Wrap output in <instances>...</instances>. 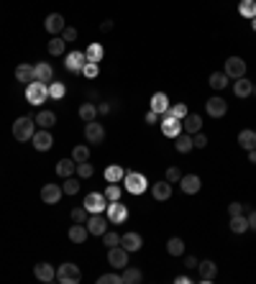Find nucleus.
<instances>
[{
	"label": "nucleus",
	"mask_w": 256,
	"mask_h": 284,
	"mask_svg": "<svg viewBox=\"0 0 256 284\" xmlns=\"http://www.w3.org/2000/svg\"><path fill=\"white\" fill-rule=\"evenodd\" d=\"M33 133H36V120L33 118H28V115L16 118V123H13V138L16 141L26 144V141L33 138Z\"/></svg>",
	"instance_id": "obj_1"
},
{
	"label": "nucleus",
	"mask_w": 256,
	"mask_h": 284,
	"mask_svg": "<svg viewBox=\"0 0 256 284\" xmlns=\"http://www.w3.org/2000/svg\"><path fill=\"white\" fill-rule=\"evenodd\" d=\"M146 187H149V182H146V177H144L141 172H125V177H123V190H128L131 195H144Z\"/></svg>",
	"instance_id": "obj_2"
},
{
	"label": "nucleus",
	"mask_w": 256,
	"mask_h": 284,
	"mask_svg": "<svg viewBox=\"0 0 256 284\" xmlns=\"http://www.w3.org/2000/svg\"><path fill=\"white\" fill-rule=\"evenodd\" d=\"M57 281H59V284H79V281H82V271H79V266H77V264H72V261L62 264V266L57 269Z\"/></svg>",
	"instance_id": "obj_3"
},
{
	"label": "nucleus",
	"mask_w": 256,
	"mask_h": 284,
	"mask_svg": "<svg viewBox=\"0 0 256 284\" xmlns=\"http://www.w3.org/2000/svg\"><path fill=\"white\" fill-rule=\"evenodd\" d=\"M47 98H49V85H44V82H33L31 85H26V100L31 103V105H41V103H47Z\"/></svg>",
	"instance_id": "obj_4"
},
{
	"label": "nucleus",
	"mask_w": 256,
	"mask_h": 284,
	"mask_svg": "<svg viewBox=\"0 0 256 284\" xmlns=\"http://www.w3.org/2000/svg\"><path fill=\"white\" fill-rule=\"evenodd\" d=\"M84 210H88L90 215L93 213H105L108 210V197H105V192H90L88 197H84Z\"/></svg>",
	"instance_id": "obj_5"
},
{
	"label": "nucleus",
	"mask_w": 256,
	"mask_h": 284,
	"mask_svg": "<svg viewBox=\"0 0 256 284\" xmlns=\"http://www.w3.org/2000/svg\"><path fill=\"white\" fill-rule=\"evenodd\" d=\"M159 126H161V133H164L166 138H177V136L182 133V120H180V118H175V115H169V113H164V115H161Z\"/></svg>",
	"instance_id": "obj_6"
},
{
	"label": "nucleus",
	"mask_w": 256,
	"mask_h": 284,
	"mask_svg": "<svg viewBox=\"0 0 256 284\" xmlns=\"http://www.w3.org/2000/svg\"><path fill=\"white\" fill-rule=\"evenodd\" d=\"M125 220H128V208L120 205V200L110 202V205H108V223L120 225V223H125Z\"/></svg>",
	"instance_id": "obj_7"
},
{
	"label": "nucleus",
	"mask_w": 256,
	"mask_h": 284,
	"mask_svg": "<svg viewBox=\"0 0 256 284\" xmlns=\"http://www.w3.org/2000/svg\"><path fill=\"white\" fill-rule=\"evenodd\" d=\"M84 62H88L84 52L74 49V52H69V54H67V59H64V67H67L72 74H82V67H84Z\"/></svg>",
	"instance_id": "obj_8"
},
{
	"label": "nucleus",
	"mask_w": 256,
	"mask_h": 284,
	"mask_svg": "<svg viewBox=\"0 0 256 284\" xmlns=\"http://www.w3.org/2000/svg\"><path fill=\"white\" fill-rule=\"evenodd\" d=\"M108 261H110V266H115V269H125L128 266V251L120 246H110L108 249Z\"/></svg>",
	"instance_id": "obj_9"
},
{
	"label": "nucleus",
	"mask_w": 256,
	"mask_h": 284,
	"mask_svg": "<svg viewBox=\"0 0 256 284\" xmlns=\"http://www.w3.org/2000/svg\"><path fill=\"white\" fill-rule=\"evenodd\" d=\"M223 72H226L228 77H233V79H238V77H246V62H243L241 57H228V59H226V67H223Z\"/></svg>",
	"instance_id": "obj_10"
},
{
	"label": "nucleus",
	"mask_w": 256,
	"mask_h": 284,
	"mask_svg": "<svg viewBox=\"0 0 256 284\" xmlns=\"http://www.w3.org/2000/svg\"><path fill=\"white\" fill-rule=\"evenodd\" d=\"M31 144H33V149H36V151H49V149L54 146V138H52L49 128H38V131L33 133Z\"/></svg>",
	"instance_id": "obj_11"
},
{
	"label": "nucleus",
	"mask_w": 256,
	"mask_h": 284,
	"mask_svg": "<svg viewBox=\"0 0 256 284\" xmlns=\"http://www.w3.org/2000/svg\"><path fill=\"white\" fill-rule=\"evenodd\" d=\"M205 110H207V115L210 118H223L226 113H228V103L223 100V98H210L207 103H205Z\"/></svg>",
	"instance_id": "obj_12"
},
{
	"label": "nucleus",
	"mask_w": 256,
	"mask_h": 284,
	"mask_svg": "<svg viewBox=\"0 0 256 284\" xmlns=\"http://www.w3.org/2000/svg\"><path fill=\"white\" fill-rule=\"evenodd\" d=\"M84 138H88V144H103L105 128L100 123H95V120H90V123H84Z\"/></svg>",
	"instance_id": "obj_13"
},
{
	"label": "nucleus",
	"mask_w": 256,
	"mask_h": 284,
	"mask_svg": "<svg viewBox=\"0 0 256 284\" xmlns=\"http://www.w3.org/2000/svg\"><path fill=\"white\" fill-rule=\"evenodd\" d=\"M84 225H88V233H90V235H103V233L108 230V220L103 218V213H93Z\"/></svg>",
	"instance_id": "obj_14"
},
{
	"label": "nucleus",
	"mask_w": 256,
	"mask_h": 284,
	"mask_svg": "<svg viewBox=\"0 0 256 284\" xmlns=\"http://www.w3.org/2000/svg\"><path fill=\"white\" fill-rule=\"evenodd\" d=\"M44 28H47V33L57 36V33H62V31L67 28V21H64L62 13H49L47 21H44Z\"/></svg>",
	"instance_id": "obj_15"
},
{
	"label": "nucleus",
	"mask_w": 256,
	"mask_h": 284,
	"mask_svg": "<svg viewBox=\"0 0 256 284\" xmlns=\"http://www.w3.org/2000/svg\"><path fill=\"white\" fill-rule=\"evenodd\" d=\"M62 195H64V190L59 187V184H44V187H41V200H44L47 202V205H57V202L62 200Z\"/></svg>",
	"instance_id": "obj_16"
},
{
	"label": "nucleus",
	"mask_w": 256,
	"mask_h": 284,
	"mask_svg": "<svg viewBox=\"0 0 256 284\" xmlns=\"http://www.w3.org/2000/svg\"><path fill=\"white\" fill-rule=\"evenodd\" d=\"M200 187H202V179H200L197 174H182V179H180V190H182L185 195H197V192H200Z\"/></svg>",
	"instance_id": "obj_17"
},
{
	"label": "nucleus",
	"mask_w": 256,
	"mask_h": 284,
	"mask_svg": "<svg viewBox=\"0 0 256 284\" xmlns=\"http://www.w3.org/2000/svg\"><path fill=\"white\" fill-rule=\"evenodd\" d=\"M200 128H202V115H197V113H187V115L182 118V131H185V133L195 136V133H200Z\"/></svg>",
	"instance_id": "obj_18"
},
{
	"label": "nucleus",
	"mask_w": 256,
	"mask_h": 284,
	"mask_svg": "<svg viewBox=\"0 0 256 284\" xmlns=\"http://www.w3.org/2000/svg\"><path fill=\"white\" fill-rule=\"evenodd\" d=\"M197 271H200V281H202V284L216 281V276H218L216 261H200V264H197Z\"/></svg>",
	"instance_id": "obj_19"
},
{
	"label": "nucleus",
	"mask_w": 256,
	"mask_h": 284,
	"mask_svg": "<svg viewBox=\"0 0 256 284\" xmlns=\"http://www.w3.org/2000/svg\"><path fill=\"white\" fill-rule=\"evenodd\" d=\"M33 274H36V279H38V281H47V284L57 279V269H54L52 264H47V261L36 264V266H33Z\"/></svg>",
	"instance_id": "obj_20"
},
{
	"label": "nucleus",
	"mask_w": 256,
	"mask_h": 284,
	"mask_svg": "<svg viewBox=\"0 0 256 284\" xmlns=\"http://www.w3.org/2000/svg\"><path fill=\"white\" fill-rule=\"evenodd\" d=\"M33 77H36V82H44V85H49V82H52V77H54L52 64H47V62H38V64H33Z\"/></svg>",
	"instance_id": "obj_21"
},
{
	"label": "nucleus",
	"mask_w": 256,
	"mask_h": 284,
	"mask_svg": "<svg viewBox=\"0 0 256 284\" xmlns=\"http://www.w3.org/2000/svg\"><path fill=\"white\" fill-rule=\"evenodd\" d=\"M141 243H144V241H141V235H139V233H123V235H120V246H123L128 254L139 251V249H141Z\"/></svg>",
	"instance_id": "obj_22"
},
{
	"label": "nucleus",
	"mask_w": 256,
	"mask_h": 284,
	"mask_svg": "<svg viewBox=\"0 0 256 284\" xmlns=\"http://www.w3.org/2000/svg\"><path fill=\"white\" fill-rule=\"evenodd\" d=\"M151 195H154V200L164 202V200H169V197H172V184H169L166 179H161V182L151 184Z\"/></svg>",
	"instance_id": "obj_23"
},
{
	"label": "nucleus",
	"mask_w": 256,
	"mask_h": 284,
	"mask_svg": "<svg viewBox=\"0 0 256 284\" xmlns=\"http://www.w3.org/2000/svg\"><path fill=\"white\" fill-rule=\"evenodd\" d=\"M33 120H36L38 128H54V126H57V115H54L52 110H38Z\"/></svg>",
	"instance_id": "obj_24"
},
{
	"label": "nucleus",
	"mask_w": 256,
	"mask_h": 284,
	"mask_svg": "<svg viewBox=\"0 0 256 284\" xmlns=\"http://www.w3.org/2000/svg\"><path fill=\"white\" fill-rule=\"evenodd\" d=\"M74 172H77V161H74V159H62V161H57V174H59L62 179L72 177Z\"/></svg>",
	"instance_id": "obj_25"
},
{
	"label": "nucleus",
	"mask_w": 256,
	"mask_h": 284,
	"mask_svg": "<svg viewBox=\"0 0 256 284\" xmlns=\"http://www.w3.org/2000/svg\"><path fill=\"white\" fill-rule=\"evenodd\" d=\"M228 82H231V77H228L226 72H212L210 79H207V85H210L212 90H226Z\"/></svg>",
	"instance_id": "obj_26"
},
{
	"label": "nucleus",
	"mask_w": 256,
	"mask_h": 284,
	"mask_svg": "<svg viewBox=\"0 0 256 284\" xmlns=\"http://www.w3.org/2000/svg\"><path fill=\"white\" fill-rule=\"evenodd\" d=\"M88 225H84V223H74L72 228H69V241L72 243H84V241H88Z\"/></svg>",
	"instance_id": "obj_27"
},
{
	"label": "nucleus",
	"mask_w": 256,
	"mask_h": 284,
	"mask_svg": "<svg viewBox=\"0 0 256 284\" xmlns=\"http://www.w3.org/2000/svg\"><path fill=\"white\" fill-rule=\"evenodd\" d=\"M151 110L159 113V115L169 113V98H166L164 92H154V98H151Z\"/></svg>",
	"instance_id": "obj_28"
},
{
	"label": "nucleus",
	"mask_w": 256,
	"mask_h": 284,
	"mask_svg": "<svg viewBox=\"0 0 256 284\" xmlns=\"http://www.w3.org/2000/svg\"><path fill=\"white\" fill-rule=\"evenodd\" d=\"M16 79H18V82H23V85H31L33 82V67L31 64H18L16 67Z\"/></svg>",
	"instance_id": "obj_29"
},
{
	"label": "nucleus",
	"mask_w": 256,
	"mask_h": 284,
	"mask_svg": "<svg viewBox=\"0 0 256 284\" xmlns=\"http://www.w3.org/2000/svg\"><path fill=\"white\" fill-rule=\"evenodd\" d=\"M251 90H253V82H251V79H246V77H238V82H233L236 98H248Z\"/></svg>",
	"instance_id": "obj_30"
},
{
	"label": "nucleus",
	"mask_w": 256,
	"mask_h": 284,
	"mask_svg": "<svg viewBox=\"0 0 256 284\" xmlns=\"http://www.w3.org/2000/svg\"><path fill=\"white\" fill-rule=\"evenodd\" d=\"M120 279H123V284H139V281L144 279V274H141V269H136V266H125L123 274H120Z\"/></svg>",
	"instance_id": "obj_31"
},
{
	"label": "nucleus",
	"mask_w": 256,
	"mask_h": 284,
	"mask_svg": "<svg viewBox=\"0 0 256 284\" xmlns=\"http://www.w3.org/2000/svg\"><path fill=\"white\" fill-rule=\"evenodd\" d=\"M175 149H177L180 154H187V151H192V149H195V144H192V136H190V133H180V136L175 138Z\"/></svg>",
	"instance_id": "obj_32"
},
{
	"label": "nucleus",
	"mask_w": 256,
	"mask_h": 284,
	"mask_svg": "<svg viewBox=\"0 0 256 284\" xmlns=\"http://www.w3.org/2000/svg\"><path fill=\"white\" fill-rule=\"evenodd\" d=\"M123 177H125V169L120 164L105 167V182H123Z\"/></svg>",
	"instance_id": "obj_33"
},
{
	"label": "nucleus",
	"mask_w": 256,
	"mask_h": 284,
	"mask_svg": "<svg viewBox=\"0 0 256 284\" xmlns=\"http://www.w3.org/2000/svg\"><path fill=\"white\" fill-rule=\"evenodd\" d=\"M47 49H49L52 57H62V54L67 52V41H64V38H59V36H54L52 41L47 44Z\"/></svg>",
	"instance_id": "obj_34"
},
{
	"label": "nucleus",
	"mask_w": 256,
	"mask_h": 284,
	"mask_svg": "<svg viewBox=\"0 0 256 284\" xmlns=\"http://www.w3.org/2000/svg\"><path fill=\"white\" fill-rule=\"evenodd\" d=\"M246 230H248V218H246V215H233V218H231V233L241 235V233H246Z\"/></svg>",
	"instance_id": "obj_35"
},
{
	"label": "nucleus",
	"mask_w": 256,
	"mask_h": 284,
	"mask_svg": "<svg viewBox=\"0 0 256 284\" xmlns=\"http://www.w3.org/2000/svg\"><path fill=\"white\" fill-rule=\"evenodd\" d=\"M166 251H169V256H182L185 254V241L182 238H169L166 241Z\"/></svg>",
	"instance_id": "obj_36"
},
{
	"label": "nucleus",
	"mask_w": 256,
	"mask_h": 284,
	"mask_svg": "<svg viewBox=\"0 0 256 284\" xmlns=\"http://www.w3.org/2000/svg\"><path fill=\"white\" fill-rule=\"evenodd\" d=\"M95 115H98V105H93V103H82L79 105V118L84 120V123L95 120Z\"/></svg>",
	"instance_id": "obj_37"
},
{
	"label": "nucleus",
	"mask_w": 256,
	"mask_h": 284,
	"mask_svg": "<svg viewBox=\"0 0 256 284\" xmlns=\"http://www.w3.org/2000/svg\"><path fill=\"white\" fill-rule=\"evenodd\" d=\"M238 144H241L246 151L256 149V131H241V133H238Z\"/></svg>",
	"instance_id": "obj_38"
},
{
	"label": "nucleus",
	"mask_w": 256,
	"mask_h": 284,
	"mask_svg": "<svg viewBox=\"0 0 256 284\" xmlns=\"http://www.w3.org/2000/svg\"><path fill=\"white\" fill-rule=\"evenodd\" d=\"M72 159L77 161V164H82V161H90V146L88 144H79L72 149Z\"/></svg>",
	"instance_id": "obj_39"
},
{
	"label": "nucleus",
	"mask_w": 256,
	"mask_h": 284,
	"mask_svg": "<svg viewBox=\"0 0 256 284\" xmlns=\"http://www.w3.org/2000/svg\"><path fill=\"white\" fill-rule=\"evenodd\" d=\"M84 57H88V62H103V57H105V49L100 46V44H90L88 46V52H84Z\"/></svg>",
	"instance_id": "obj_40"
},
{
	"label": "nucleus",
	"mask_w": 256,
	"mask_h": 284,
	"mask_svg": "<svg viewBox=\"0 0 256 284\" xmlns=\"http://www.w3.org/2000/svg\"><path fill=\"white\" fill-rule=\"evenodd\" d=\"M238 13L243 18H256V0H241V6H238Z\"/></svg>",
	"instance_id": "obj_41"
},
{
	"label": "nucleus",
	"mask_w": 256,
	"mask_h": 284,
	"mask_svg": "<svg viewBox=\"0 0 256 284\" xmlns=\"http://www.w3.org/2000/svg\"><path fill=\"white\" fill-rule=\"evenodd\" d=\"M120 195H123V187H120V182H108L105 197H108L110 202H115V200H120Z\"/></svg>",
	"instance_id": "obj_42"
},
{
	"label": "nucleus",
	"mask_w": 256,
	"mask_h": 284,
	"mask_svg": "<svg viewBox=\"0 0 256 284\" xmlns=\"http://www.w3.org/2000/svg\"><path fill=\"white\" fill-rule=\"evenodd\" d=\"M82 74L88 77V79H95V77L100 74V64H98V62H84V67H82Z\"/></svg>",
	"instance_id": "obj_43"
},
{
	"label": "nucleus",
	"mask_w": 256,
	"mask_h": 284,
	"mask_svg": "<svg viewBox=\"0 0 256 284\" xmlns=\"http://www.w3.org/2000/svg\"><path fill=\"white\" fill-rule=\"evenodd\" d=\"M62 190H64V195H77V192H79V179L67 177V179H64V184H62Z\"/></svg>",
	"instance_id": "obj_44"
},
{
	"label": "nucleus",
	"mask_w": 256,
	"mask_h": 284,
	"mask_svg": "<svg viewBox=\"0 0 256 284\" xmlns=\"http://www.w3.org/2000/svg\"><path fill=\"white\" fill-rule=\"evenodd\" d=\"M77 174H79L82 179H90V177L95 174V169H93L90 161H82V164H77Z\"/></svg>",
	"instance_id": "obj_45"
},
{
	"label": "nucleus",
	"mask_w": 256,
	"mask_h": 284,
	"mask_svg": "<svg viewBox=\"0 0 256 284\" xmlns=\"http://www.w3.org/2000/svg\"><path fill=\"white\" fill-rule=\"evenodd\" d=\"M187 113H190V110H187V105H185V103H175V105H169V115H175V118H180V120H182Z\"/></svg>",
	"instance_id": "obj_46"
},
{
	"label": "nucleus",
	"mask_w": 256,
	"mask_h": 284,
	"mask_svg": "<svg viewBox=\"0 0 256 284\" xmlns=\"http://www.w3.org/2000/svg\"><path fill=\"white\" fill-rule=\"evenodd\" d=\"M88 218H90V213L84 210V205H79V208L72 210V220H74V223H88Z\"/></svg>",
	"instance_id": "obj_47"
},
{
	"label": "nucleus",
	"mask_w": 256,
	"mask_h": 284,
	"mask_svg": "<svg viewBox=\"0 0 256 284\" xmlns=\"http://www.w3.org/2000/svg\"><path fill=\"white\" fill-rule=\"evenodd\" d=\"M103 243H105L108 249H110V246H118V243H120V235L113 233V230H105V233H103Z\"/></svg>",
	"instance_id": "obj_48"
},
{
	"label": "nucleus",
	"mask_w": 256,
	"mask_h": 284,
	"mask_svg": "<svg viewBox=\"0 0 256 284\" xmlns=\"http://www.w3.org/2000/svg\"><path fill=\"white\" fill-rule=\"evenodd\" d=\"M49 98L62 100V98H64V85H62V82H52V85H49Z\"/></svg>",
	"instance_id": "obj_49"
},
{
	"label": "nucleus",
	"mask_w": 256,
	"mask_h": 284,
	"mask_svg": "<svg viewBox=\"0 0 256 284\" xmlns=\"http://www.w3.org/2000/svg\"><path fill=\"white\" fill-rule=\"evenodd\" d=\"M180 179H182V172H180L177 167H169V169H166V182H169V184H180Z\"/></svg>",
	"instance_id": "obj_50"
},
{
	"label": "nucleus",
	"mask_w": 256,
	"mask_h": 284,
	"mask_svg": "<svg viewBox=\"0 0 256 284\" xmlns=\"http://www.w3.org/2000/svg\"><path fill=\"white\" fill-rule=\"evenodd\" d=\"M248 208L243 205V202H231V205H228V215L233 218V215H243Z\"/></svg>",
	"instance_id": "obj_51"
},
{
	"label": "nucleus",
	"mask_w": 256,
	"mask_h": 284,
	"mask_svg": "<svg viewBox=\"0 0 256 284\" xmlns=\"http://www.w3.org/2000/svg\"><path fill=\"white\" fill-rule=\"evenodd\" d=\"M98 281H100V284H123L120 274H103V276H100Z\"/></svg>",
	"instance_id": "obj_52"
},
{
	"label": "nucleus",
	"mask_w": 256,
	"mask_h": 284,
	"mask_svg": "<svg viewBox=\"0 0 256 284\" xmlns=\"http://www.w3.org/2000/svg\"><path fill=\"white\" fill-rule=\"evenodd\" d=\"M62 38L67 44H72V41H77V28H72V26H67L64 31H62Z\"/></svg>",
	"instance_id": "obj_53"
},
{
	"label": "nucleus",
	"mask_w": 256,
	"mask_h": 284,
	"mask_svg": "<svg viewBox=\"0 0 256 284\" xmlns=\"http://www.w3.org/2000/svg\"><path fill=\"white\" fill-rule=\"evenodd\" d=\"M192 144H195V149H205L207 146V136L205 133H195L192 136Z\"/></svg>",
	"instance_id": "obj_54"
},
{
	"label": "nucleus",
	"mask_w": 256,
	"mask_h": 284,
	"mask_svg": "<svg viewBox=\"0 0 256 284\" xmlns=\"http://www.w3.org/2000/svg\"><path fill=\"white\" fill-rule=\"evenodd\" d=\"M144 120H146V123H149V126H154V123H159V113H154V110H149Z\"/></svg>",
	"instance_id": "obj_55"
},
{
	"label": "nucleus",
	"mask_w": 256,
	"mask_h": 284,
	"mask_svg": "<svg viewBox=\"0 0 256 284\" xmlns=\"http://www.w3.org/2000/svg\"><path fill=\"white\" fill-rule=\"evenodd\" d=\"M246 218H248V230H256V210H251Z\"/></svg>",
	"instance_id": "obj_56"
},
{
	"label": "nucleus",
	"mask_w": 256,
	"mask_h": 284,
	"mask_svg": "<svg viewBox=\"0 0 256 284\" xmlns=\"http://www.w3.org/2000/svg\"><path fill=\"white\" fill-rule=\"evenodd\" d=\"M110 113V103H100L98 105V115H108Z\"/></svg>",
	"instance_id": "obj_57"
},
{
	"label": "nucleus",
	"mask_w": 256,
	"mask_h": 284,
	"mask_svg": "<svg viewBox=\"0 0 256 284\" xmlns=\"http://www.w3.org/2000/svg\"><path fill=\"white\" fill-rule=\"evenodd\" d=\"M197 264H200V261H197L195 256H187V259H185V266H187V269H197Z\"/></svg>",
	"instance_id": "obj_58"
},
{
	"label": "nucleus",
	"mask_w": 256,
	"mask_h": 284,
	"mask_svg": "<svg viewBox=\"0 0 256 284\" xmlns=\"http://www.w3.org/2000/svg\"><path fill=\"white\" fill-rule=\"evenodd\" d=\"M110 28H113V21H103V23H100V31H103V33H108Z\"/></svg>",
	"instance_id": "obj_59"
},
{
	"label": "nucleus",
	"mask_w": 256,
	"mask_h": 284,
	"mask_svg": "<svg viewBox=\"0 0 256 284\" xmlns=\"http://www.w3.org/2000/svg\"><path fill=\"white\" fill-rule=\"evenodd\" d=\"M175 281L177 284H190V276L187 274H180V276H175Z\"/></svg>",
	"instance_id": "obj_60"
},
{
	"label": "nucleus",
	"mask_w": 256,
	"mask_h": 284,
	"mask_svg": "<svg viewBox=\"0 0 256 284\" xmlns=\"http://www.w3.org/2000/svg\"><path fill=\"white\" fill-rule=\"evenodd\" d=\"M248 164H256V149L248 151Z\"/></svg>",
	"instance_id": "obj_61"
},
{
	"label": "nucleus",
	"mask_w": 256,
	"mask_h": 284,
	"mask_svg": "<svg viewBox=\"0 0 256 284\" xmlns=\"http://www.w3.org/2000/svg\"><path fill=\"white\" fill-rule=\"evenodd\" d=\"M251 28H253V33H256V18H251Z\"/></svg>",
	"instance_id": "obj_62"
}]
</instances>
